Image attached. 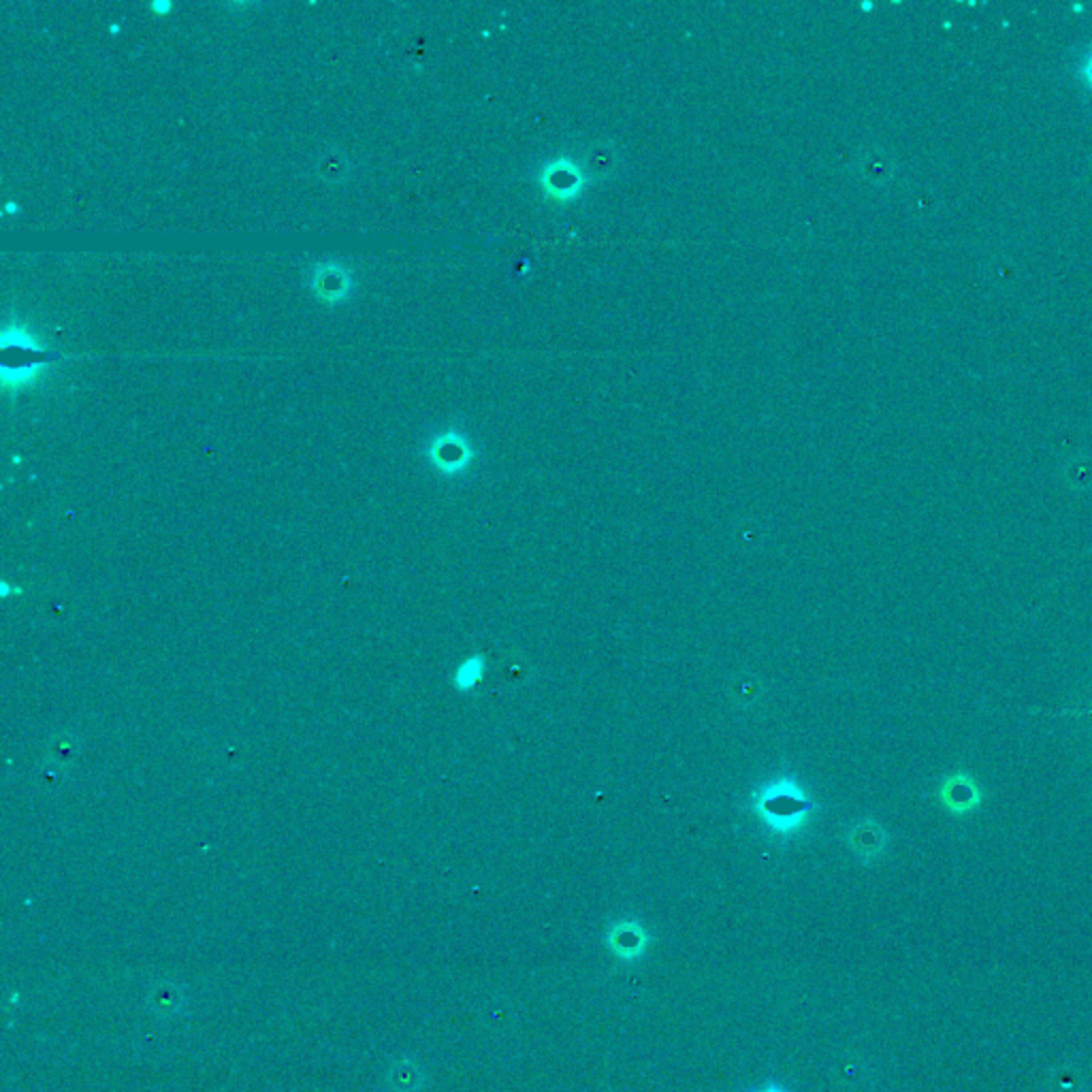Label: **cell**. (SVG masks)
Listing matches in <instances>:
<instances>
[{"label": "cell", "instance_id": "9", "mask_svg": "<svg viewBox=\"0 0 1092 1092\" xmlns=\"http://www.w3.org/2000/svg\"><path fill=\"white\" fill-rule=\"evenodd\" d=\"M387 1086L390 1092H421L425 1086L423 1069L412 1059H399L390 1065Z\"/></svg>", "mask_w": 1092, "mask_h": 1092}, {"label": "cell", "instance_id": "12", "mask_svg": "<svg viewBox=\"0 0 1092 1092\" xmlns=\"http://www.w3.org/2000/svg\"><path fill=\"white\" fill-rule=\"evenodd\" d=\"M41 372V365H28V367H16V370H11V367H3V383L5 387H26L30 385L32 380L39 376Z\"/></svg>", "mask_w": 1092, "mask_h": 1092}, {"label": "cell", "instance_id": "4", "mask_svg": "<svg viewBox=\"0 0 1092 1092\" xmlns=\"http://www.w3.org/2000/svg\"><path fill=\"white\" fill-rule=\"evenodd\" d=\"M427 455L442 474L455 476L468 470L476 452L468 436L457 432V429H446L432 440Z\"/></svg>", "mask_w": 1092, "mask_h": 1092}, {"label": "cell", "instance_id": "10", "mask_svg": "<svg viewBox=\"0 0 1092 1092\" xmlns=\"http://www.w3.org/2000/svg\"><path fill=\"white\" fill-rule=\"evenodd\" d=\"M485 668H487V661L483 655H474L470 659H465L455 674V685L459 690H472V687L483 679Z\"/></svg>", "mask_w": 1092, "mask_h": 1092}, {"label": "cell", "instance_id": "14", "mask_svg": "<svg viewBox=\"0 0 1092 1092\" xmlns=\"http://www.w3.org/2000/svg\"><path fill=\"white\" fill-rule=\"evenodd\" d=\"M745 1092H790V1090H788V1088H785L783 1084L775 1082V1079H770V1082H766L764 1086L750 1088V1090H745Z\"/></svg>", "mask_w": 1092, "mask_h": 1092}, {"label": "cell", "instance_id": "1", "mask_svg": "<svg viewBox=\"0 0 1092 1092\" xmlns=\"http://www.w3.org/2000/svg\"><path fill=\"white\" fill-rule=\"evenodd\" d=\"M747 808L768 837L788 843L813 824L819 803L806 792L805 783L792 770H779L755 783L747 799Z\"/></svg>", "mask_w": 1092, "mask_h": 1092}, {"label": "cell", "instance_id": "11", "mask_svg": "<svg viewBox=\"0 0 1092 1092\" xmlns=\"http://www.w3.org/2000/svg\"><path fill=\"white\" fill-rule=\"evenodd\" d=\"M1066 481L1077 491H1090L1092 489V461H1071L1066 465Z\"/></svg>", "mask_w": 1092, "mask_h": 1092}, {"label": "cell", "instance_id": "16", "mask_svg": "<svg viewBox=\"0 0 1092 1092\" xmlns=\"http://www.w3.org/2000/svg\"><path fill=\"white\" fill-rule=\"evenodd\" d=\"M150 9L156 11V14H167V11L174 9V5H171V3H152Z\"/></svg>", "mask_w": 1092, "mask_h": 1092}, {"label": "cell", "instance_id": "15", "mask_svg": "<svg viewBox=\"0 0 1092 1092\" xmlns=\"http://www.w3.org/2000/svg\"><path fill=\"white\" fill-rule=\"evenodd\" d=\"M1079 71H1082V76H1084L1086 83H1088V85H1090V88H1092V52H1090V54L1086 56L1084 65H1082V69H1079Z\"/></svg>", "mask_w": 1092, "mask_h": 1092}, {"label": "cell", "instance_id": "13", "mask_svg": "<svg viewBox=\"0 0 1092 1092\" xmlns=\"http://www.w3.org/2000/svg\"><path fill=\"white\" fill-rule=\"evenodd\" d=\"M9 346H18V348H34L36 350V339L28 334L26 329L22 327H7L3 331V348Z\"/></svg>", "mask_w": 1092, "mask_h": 1092}, {"label": "cell", "instance_id": "17", "mask_svg": "<svg viewBox=\"0 0 1092 1092\" xmlns=\"http://www.w3.org/2000/svg\"><path fill=\"white\" fill-rule=\"evenodd\" d=\"M18 212V205L16 203H7L5 205V214H16Z\"/></svg>", "mask_w": 1092, "mask_h": 1092}, {"label": "cell", "instance_id": "3", "mask_svg": "<svg viewBox=\"0 0 1092 1092\" xmlns=\"http://www.w3.org/2000/svg\"><path fill=\"white\" fill-rule=\"evenodd\" d=\"M651 932L636 917H621L610 922L604 932V946L621 962H638L651 948Z\"/></svg>", "mask_w": 1092, "mask_h": 1092}, {"label": "cell", "instance_id": "7", "mask_svg": "<svg viewBox=\"0 0 1092 1092\" xmlns=\"http://www.w3.org/2000/svg\"><path fill=\"white\" fill-rule=\"evenodd\" d=\"M310 286L318 294V299L336 305L343 301V297L350 292L352 280L339 263H321L312 272Z\"/></svg>", "mask_w": 1092, "mask_h": 1092}, {"label": "cell", "instance_id": "8", "mask_svg": "<svg viewBox=\"0 0 1092 1092\" xmlns=\"http://www.w3.org/2000/svg\"><path fill=\"white\" fill-rule=\"evenodd\" d=\"M186 988L176 981H158L147 995V1008L161 1020H169L186 1010Z\"/></svg>", "mask_w": 1092, "mask_h": 1092}, {"label": "cell", "instance_id": "2", "mask_svg": "<svg viewBox=\"0 0 1092 1092\" xmlns=\"http://www.w3.org/2000/svg\"><path fill=\"white\" fill-rule=\"evenodd\" d=\"M536 183L548 201L570 203L585 192L587 183H592V174L587 167L570 154H557L540 165L536 174Z\"/></svg>", "mask_w": 1092, "mask_h": 1092}, {"label": "cell", "instance_id": "6", "mask_svg": "<svg viewBox=\"0 0 1092 1092\" xmlns=\"http://www.w3.org/2000/svg\"><path fill=\"white\" fill-rule=\"evenodd\" d=\"M939 801L952 815H966L981 805L977 781L966 772H952L939 783Z\"/></svg>", "mask_w": 1092, "mask_h": 1092}, {"label": "cell", "instance_id": "5", "mask_svg": "<svg viewBox=\"0 0 1092 1092\" xmlns=\"http://www.w3.org/2000/svg\"><path fill=\"white\" fill-rule=\"evenodd\" d=\"M888 830L873 817H860L845 828V843L862 864H873L888 848Z\"/></svg>", "mask_w": 1092, "mask_h": 1092}]
</instances>
